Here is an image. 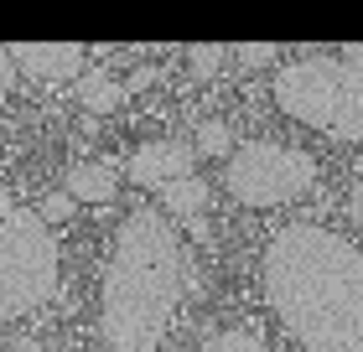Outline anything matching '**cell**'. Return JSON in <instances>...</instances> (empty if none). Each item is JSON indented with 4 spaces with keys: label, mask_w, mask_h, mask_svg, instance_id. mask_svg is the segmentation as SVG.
<instances>
[{
    "label": "cell",
    "mask_w": 363,
    "mask_h": 352,
    "mask_svg": "<svg viewBox=\"0 0 363 352\" xmlns=\"http://www.w3.org/2000/svg\"><path fill=\"white\" fill-rule=\"evenodd\" d=\"M265 295L306 352H363V249L342 233L280 228L265 249Z\"/></svg>",
    "instance_id": "1"
},
{
    "label": "cell",
    "mask_w": 363,
    "mask_h": 352,
    "mask_svg": "<svg viewBox=\"0 0 363 352\" xmlns=\"http://www.w3.org/2000/svg\"><path fill=\"white\" fill-rule=\"evenodd\" d=\"M187 290V249L161 208H135L125 217L99 290V331L109 352H156L177 300Z\"/></svg>",
    "instance_id": "2"
},
{
    "label": "cell",
    "mask_w": 363,
    "mask_h": 352,
    "mask_svg": "<svg viewBox=\"0 0 363 352\" xmlns=\"http://www.w3.org/2000/svg\"><path fill=\"white\" fill-rule=\"evenodd\" d=\"M270 93L296 125H311L333 140L363 145V68H348L342 57H327V52H311V57L286 62L275 73Z\"/></svg>",
    "instance_id": "3"
},
{
    "label": "cell",
    "mask_w": 363,
    "mask_h": 352,
    "mask_svg": "<svg viewBox=\"0 0 363 352\" xmlns=\"http://www.w3.org/2000/svg\"><path fill=\"white\" fill-rule=\"evenodd\" d=\"M57 275L62 259L42 212L0 192V327L47 306L57 290Z\"/></svg>",
    "instance_id": "4"
},
{
    "label": "cell",
    "mask_w": 363,
    "mask_h": 352,
    "mask_svg": "<svg viewBox=\"0 0 363 352\" xmlns=\"http://www.w3.org/2000/svg\"><path fill=\"white\" fill-rule=\"evenodd\" d=\"M228 192L244 208H286L317 181V161L306 150L275 145V140H244L228 156Z\"/></svg>",
    "instance_id": "5"
},
{
    "label": "cell",
    "mask_w": 363,
    "mask_h": 352,
    "mask_svg": "<svg viewBox=\"0 0 363 352\" xmlns=\"http://www.w3.org/2000/svg\"><path fill=\"white\" fill-rule=\"evenodd\" d=\"M192 161H197V150L192 145H182V140H151V145H140L135 156H130V181L135 187H167V181L177 176H192Z\"/></svg>",
    "instance_id": "6"
},
{
    "label": "cell",
    "mask_w": 363,
    "mask_h": 352,
    "mask_svg": "<svg viewBox=\"0 0 363 352\" xmlns=\"http://www.w3.org/2000/svg\"><path fill=\"white\" fill-rule=\"evenodd\" d=\"M6 52L16 68H26L37 78H78L84 73V47L78 42H16Z\"/></svg>",
    "instance_id": "7"
},
{
    "label": "cell",
    "mask_w": 363,
    "mask_h": 352,
    "mask_svg": "<svg viewBox=\"0 0 363 352\" xmlns=\"http://www.w3.org/2000/svg\"><path fill=\"white\" fill-rule=\"evenodd\" d=\"M73 203H114V192H120V176H114L109 161H78L68 171V187Z\"/></svg>",
    "instance_id": "8"
},
{
    "label": "cell",
    "mask_w": 363,
    "mask_h": 352,
    "mask_svg": "<svg viewBox=\"0 0 363 352\" xmlns=\"http://www.w3.org/2000/svg\"><path fill=\"white\" fill-rule=\"evenodd\" d=\"M120 98H125V83L114 78V73H104V68L78 73V104H84L89 114H109Z\"/></svg>",
    "instance_id": "9"
},
{
    "label": "cell",
    "mask_w": 363,
    "mask_h": 352,
    "mask_svg": "<svg viewBox=\"0 0 363 352\" xmlns=\"http://www.w3.org/2000/svg\"><path fill=\"white\" fill-rule=\"evenodd\" d=\"M161 208H167V217H197L208 208V181L203 176H177L161 187Z\"/></svg>",
    "instance_id": "10"
},
{
    "label": "cell",
    "mask_w": 363,
    "mask_h": 352,
    "mask_svg": "<svg viewBox=\"0 0 363 352\" xmlns=\"http://www.w3.org/2000/svg\"><path fill=\"white\" fill-rule=\"evenodd\" d=\"M203 352H265V337L255 327H223L203 342Z\"/></svg>",
    "instance_id": "11"
},
{
    "label": "cell",
    "mask_w": 363,
    "mask_h": 352,
    "mask_svg": "<svg viewBox=\"0 0 363 352\" xmlns=\"http://www.w3.org/2000/svg\"><path fill=\"white\" fill-rule=\"evenodd\" d=\"M197 150H203V156H234V135H228V125L223 120H203L197 125Z\"/></svg>",
    "instance_id": "12"
},
{
    "label": "cell",
    "mask_w": 363,
    "mask_h": 352,
    "mask_svg": "<svg viewBox=\"0 0 363 352\" xmlns=\"http://www.w3.org/2000/svg\"><path fill=\"white\" fill-rule=\"evenodd\" d=\"M223 62H228V52H223L218 42H197L192 52H187V68H192V78H213V73L223 68Z\"/></svg>",
    "instance_id": "13"
},
{
    "label": "cell",
    "mask_w": 363,
    "mask_h": 352,
    "mask_svg": "<svg viewBox=\"0 0 363 352\" xmlns=\"http://www.w3.org/2000/svg\"><path fill=\"white\" fill-rule=\"evenodd\" d=\"M73 208H78V203H73L68 192H47V197H42V223H47V228L68 223V217H73Z\"/></svg>",
    "instance_id": "14"
},
{
    "label": "cell",
    "mask_w": 363,
    "mask_h": 352,
    "mask_svg": "<svg viewBox=\"0 0 363 352\" xmlns=\"http://www.w3.org/2000/svg\"><path fill=\"white\" fill-rule=\"evenodd\" d=\"M234 57L244 62V68H270V62H275L280 52H275V42H244Z\"/></svg>",
    "instance_id": "15"
},
{
    "label": "cell",
    "mask_w": 363,
    "mask_h": 352,
    "mask_svg": "<svg viewBox=\"0 0 363 352\" xmlns=\"http://www.w3.org/2000/svg\"><path fill=\"white\" fill-rule=\"evenodd\" d=\"M125 83V93H140V89H151V83H161V68H151V62H145V68H135L130 78H120Z\"/></svg>",
    "instance_id": "16"
},
{
    "label": "cell",
    "mask_w": 363,
    "mask_h": 352,
    "mask_svg": "<svg viewBox=\"0 0 363 352\" xmlns=\"http://www.w3.org/2000/svg\"><path fill=\"white\" fill-rule=\"evenodd\" d=\"M348 212H353V223H358V233H363V176L353 181V192H348Z\"/></svg>",
    "instance_id": "17"
},
{
    "label": "cell",
    "mask_w": 363,
    "mask_h": 352,
    "mask_svg": "<svg viewBox=\"0 0 363 352\" xmlns=\"http://www.w3.org/2000/svg\"><path fill=\"white\" fill-rule=\"evenodd\" d=\"M11 83H16V62H11V52H6V47H0V93H6Z\"/></svg>",
    "instance_id": "18"
},
{
    "label": "cell",
    "mask_w": 363,
    "mask_h": 352,
    "mask_svg": "<svg viewBox=\"0 0 363 352\" xmlns=\"http://www.w3.org/2000/svg\"><path fill=\"white\" fill-rule=\"evenodd\" d=\"M187 228H192V239H203V244L213 239V223H208L203 212H197V217H187Z\"/></svg>",
    "instance_id": "19"
},
{
    "label": "cell",
    "mask_w": 363,
    "mask_h": 352,
    "mask_svg": "<svg viewBox=\"0 0 363 352\" xmlns=\"http://www.w3.org/2000/svg\"><path fill=\"white\" fill-rule=\"evenodd\" d=\"M342 62H348V68H363V42H348V47H342V52H337Z\"/></svg>",
    "instance_id": "20"
},
{
    "label": "cell",
    "mask_w": 363,
    "mask_h": 352,
    "mask_svg": "<svg viewBox=\"0 0 363 352\" xmlns=\"http://www.w3.org/2000/svg\"><path fill=\"white\" fill-rule=\"evenodd\" d=\"M11 352H42V342H31V337H21V342H16Z\"/></svg>",
    "instance_id": "21"
}]
</instances>
